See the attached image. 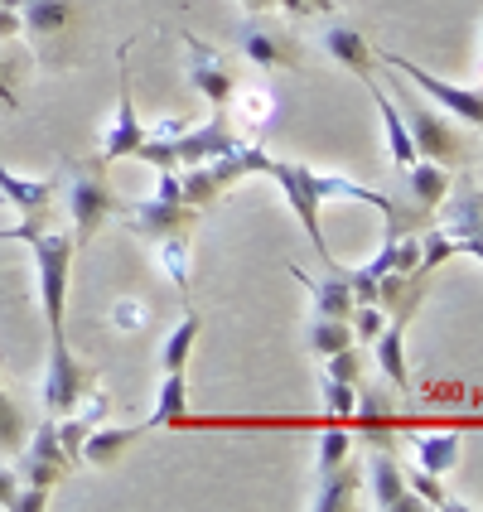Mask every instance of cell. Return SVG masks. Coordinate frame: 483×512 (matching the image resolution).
I'll use <instances>...</instances> for the list:
<instances>
[{
	"label": "cell",
	"mask_w": 483,
	"mask_h": 512,
	"mask_svg": "<svg viewBox=\"0 0 483 512\" xmlns=\"http://www.w3.org/2000/svg\"><path fill=\"white\" fill-rule=\"evenodd\" d=\"M73 179H68V218H73V247L83 252L92 247V237L102 232V223H112L121 213V199L107 184V165L102 160H87V165H68Z\"/></svg>",
	"instance_id": "6da1fadb"
},
{
	"label": "cell",
	"mask_w": 483,
	"mask_h": 512,
	"mask_svg": "<svg viewBox=\"0 0 483 512\" xmlns=\"http://www.w3.org/2000/svg\"><path fill=\"white\" fill-rule=\"evenodd\" d=\"M34 271H39V305H44V319L49 329H68V271H73V232L63 228H44L34 242Z\"/></svg>",
	"instance_id": "7a4b0ae2"
},
{
	"label": "cell",
	"mask_w": 483,
	"mask_h": 512,
	"mask_svg": "<svg viewBox=\"0 0 483 512\" xmlns=\"http://www.w3.org/2000/svg\"><path fill=\"white\" fill-rule=\"evenodd\" d=\"M397 97L406 102V126H411V141H416V155L421 160H435V165H445V170H455V165H469V141H464V131L459 126H450L445 116L435 112V107H426V97L421 92H406L397 83Z\"/></svg>",
	"instance_id": "3957f363"
},
{
	"label": "cell",
	"mask_w": 483,
	"mask_h": 512,
	"mask_svg": "<svg viewBox=\"0 0 483 512\" xmlns=\"http://www.w3.org/2000/svg\"><path fill=\"white\" fill-rule=\"evenodd\" d=\"M97 387V368L68 348V329H49V372H44V411L63 416Z\"/></svg>",
	"instance_id": "277c9868"
},
{
	"label": "cell",
	"mask_w": 483,
	"mask_h": 512,
	"mask_svg": "<svg viewBox=\"0 0 483 512\" xmlns=\"http://www.w3.org/2000/svg\"><path fill=\"white\" fill-rule=\"evenodd\" d=\"M392 73H397L401 83H411L426 102H440L450 116H459V121H469V126H479L483 131V87H459V83H445V78H435V73H426L421 63H411V58L401 54H377Z\"/></svg>",
	"instance_id": "5b68a950"
},
{
	"label": "cell",
	"mask_w": 483,
	"mask_h": 512,
	"mask_svg": "<svg viewBox=\"0 0 483 512\" xmlns=\"http://www.w3.org/2000/svg\"><path fill=\"white\" fill-rule=\"evenodd\" d=\"M78 5L83 0H25L20 5V29L44 58H68V39L78 29Z\"/></svg>",
	"instance_id": "8992f818"
},
{
	"label": "cell",
	"mask_w": 483,
	"mask_h": 512,
	"mask_svg": "<svg viewBox=\"0 0 483 512\" xmlns=\"http://www.w3.org/2000/svg\"><path fill=\"white\" fill-rule=\"evenodd\" d=\"M184 73H189V87L199 92L203 102L213 107H232L237 102V68L218 49H208L199 34L184 29Z\"/></svg>",
	"instance_id": "52a82bcc"
},
{
	"label": "cell",
	"mask_w": 483,
	"mask_h": 512,
	"mask_svg": "<svg viewBox=\"0 0 483 512\" xmlns=\"http://www.w3.org/2000/svg\"><path fill=\"white\" fill-rule=\"evenodd\" d=\"M121 58V78H116V121L107 126V136H102V165H116V160H136V150L145 141V126L136 121V97H131V44H121L116 49Z\"/></svg>",
	"instance_id": "ba28073f"
},
{
	"label": "cell",
	"mask_w": 483,
	"mask_h": 512,
	"mask_svg": "<svg viewBox=\"0 0 483 512\" xmlns=\"http://www.w3.org/2000/svg\"><path fill=\"white\" fill-rule=\"evenodd\" d=\"M266 179H276L281 184V194L290 199V208H295V218H300V228H305V237L314 242V252H319V261L329 256V242H324V232H319V184H314V170H305V165H290V160H276L271 155V165H266Z\"/></svg>",
	"instance_id": "9c48e42d"
},
{
	"label": "cell",
	"mask_w": 483,
	"mask_h": 512,
	"mask_svg": "<svg viewBox=\"0 0 483 512\" xmlns=\"http://www.w3.org/2000/svg\"><path fill=\"white\" fill-rule=\"evenodd\" d=\"M237 49L252 58L256 68H300L305 63V49H300V39L290 29L256 20V15L247 25H237Z\"/></svg>",
	"instance_id": "30bf717a"
},
{
	"label": "cell",
	"mask_w": 483,
	"mask_h": 512,
	"mask_svg": "<svg viewBox=\"0 0 483 512\" xmlns=\"http://www.w3.org/2000/svg\"><path fill=\"white\" fill-rule=\"evenodd\" d=\"M73 464L63 455V445H58V426L54 416H44L39 426L29 430V440L20 445V484H34V488H54L63 474H68Z\"/></svg>",
	"instance_id": "8fae6325"
},
{
	"label": "cell",
	"mask_w": 483,
	"mask_h": 512,
	"mask_svg": "<svg viewBox=\"0 0 483 512\" xmlns=\"http://www.w3.org/2000/svg\"><path fill=\"white\" fill-rule=\"evenodd\" d=\"M199 223V208H189V203H174V199H141L136 208H126V228L136 232V237H150V242H160V237H170L179 228H194Z\"/></svg>",
	"instance_id": "7c38bea8"
},
{
	"label": "cell",
	"mask_w": 483,
	"mask_h": 512,
	"mask_svg": "<svg viewBox=\"0 0 483 512\" xmlns=\"http://www.w3.org/2000/svg\"><path fill=\"white\" fill-rule=\"evenodd\" d=\"M112 416V401L102 397L97 387L87 392L73 411H63V416H54V426H58V445H63V455H68V464H83V445H87V435L102 426Z\"/></svg>",
	"instance_id": "4fadbf2b"
},
{
	"label": "cell",
	"mask_w": 483,
	"mask_h": 512,
	"mask_svg": "<svg viewBox=\"0 0 483 512\" xmlns=\"http://www.w3.org/2000/svg\"><path fill=\"white\" fill-rule=\"evenodd\" d=\"M368 484H372V503L382 512H416L426 508L416 493H411V484H406V469L397 464V455L392 450H377V455L368 459Z\"/></svg>",
	"instance_id": "5bb4252c"
},
{
	"label": "cell",
	"mask_w": 483,
	"mask_h": 512,
	"mask_svg": "<svg viewBox=\"0 0 483 512\" xmlns=\"http://www.w3.org/2000/svg\"><path fill=\"white\" fill-rule=\"evenodd\" d=\"M324 271H329L324 281H314L305 271H290V276L314 295V314H324V319H348V314L358 310V295H353V285H348V276H343V266L334 256H324Z\"/></svg>",
	"instance_id": "9a60e30c"
},
{
	"label": "cell",
	"mask_w": 483,
	"mask_h": 512,
	"mask_svg": "<svg viewBox=\"0 0 483 512\" xmlns=\"http://www.w3.org/2000/svg\"><path fill=\"white\" fill-rule=\"evenodd\" d=\"M0 194L10 208H20V218H49L54 223V199H58V174L54 179H20L5 170L0 160Z\"/></svg>",
	"instance_id": "2e32d148"
},
{
	"label": "cell",
	"mask_w": 483,
	"mask_h": 512,
	"mask_svg": "<svg viewBox=\"0 0 483 512\" xmlns=\"http://www.w3.org/2000/svg\"><path fill=\"white\" fill-rule=\"evenodd\" d=\"M440 228L450 232V237H469V232L483 228V184L474 179H455L450 184V194L440 199Z\"/></svg>",
	"instance_id": "e0dca14e"
},
{
	"label": "cell",
	"mask_w": 483,
	"mask_h": 512,
	"mask_svg": "<svg viewBox=\"0 0 483 512\" xmlns=\"http://www.w3.org/2000/svg\"><path fill=\"white\" fill-rule=\"evenodd\" d=\"M426 271H382L377 276V305L387 310V319H411V314L421 310V300H426Z\"/></svg>",
	"instance_id": "ac0fdd59"
},
{
	"label": "cell",
	"mask_w": 483,
	"mask_h": 512,
	"mask_svg": "<svg viewBox=\"0 0 483 512\" xmlns=\"http://www.w3.org/2000/svg\"><path fill=\"white\" fill-rule=\"evenodd\" d=\"M324 54L334 58L339 68H348L353 78H363V83L377 73V54H372L368 34H358L353 25H329L324 29Z\"/></svg>",
	"instance_id": "d6986e66"
},
{
	"label": "cell",
	"mask_w": 483,
	"mask_h": 512,
	"mask_svg": "<svg viewBox=\"0 0 483 512\" xmlns=\"http://www.w3.org/2000/svg\"><path fill=\"white\" fill-rule=\"evenodd\" d=\"M368 92L377 97V107H382V126H387V150H392V165H397V170L416 165L421 155H416V141H411V126H406V116H401L397 97L377 83V78H368Z\"/></svg>",
	"instance_id": "ffe728a7"
},
{
	"label": "cell",
	"mask_w": 483,
	"mask_h": 512,
	"mask_svg": "<svg viewBox=\"0 0 483 512\" xmlns=\"http://www.w3.org/2000/svg\"><path fill=\"white\" fill-rule=\"evenodd\" d=\"M358 484H363V464H339V469H324L319 474V493H314V512H348L358 508Z\"/></svg>",
	"instance_id": "44dd1931"
},
{
	"label": "cell",
	"mask_w": 483,
	"mask_h": 512,
	"mask_svg": "<svg viewBox=\"0 0 483 512\" xmlns=\"http://www.w3.org/2000/svg\"><path fill=\"white\" fill-rule=\"evenodd\" d=\"M406 189H411V203H416V213H435L440 199L450 194V184H455V174L445 170V165H435V160H416V165H406Z\"/></svg>",
	"instance_id": "7402d4cb"
},
{
	"label": "cell",
	"mask_w": 483,
	"mask_h": 512,
	"mask_svg": "<svg viewBox=\"0 0 483 512\" xmlns=\"http://www.w3.org/2000/svg\"><path fill=\"white\" fill-rule=\"evenodd\" d=\"M372 358H377V372H382L397 392L411 387V372H406V324H401V319H387V329L372 339Z\"/></svg>",
	"instance_id": "603a6c76"
},
{
	"label": "cell",
	"mask_w": 483,
	"mask_h": 512,
	"mask_svg": "<svg viewBox=\"0 0 483 512\" xmlns=\"http://www.w3.org/2000/svg\"><path fill=\"white\" fill-rule=\"evenodd\" d=\"M145 430H150L145 421H141V426H107V421H102V426L87 435L83 464H116V459L126 455V450H131L136 440H141Z\"/></svg>",
	"instance_id": "cb8c5ba5"
},
{
	"label": "cell",
	"mask_w": 483,
	"mask_h": 512,
	"mask_svg": "<svg viewBox=\"0 0 483 512\" xmlns=\"http://www.w3.org/2000/svg\"><path fill=\"white\" fill-rule=\"evenodd\" d=\"M459 450H464V440H459L455 430H435V435H421V440H416V464L445 479L459 464Z\"/></svg>",
	"instance_id": "d4e9b609"
},
{
	"label": "cell",
	"mask_w": 483,
	"mask_h": 512,
	"mask_svg": "<svg viewBox=\"0 0 483 512\" xmlns=\"http://www.w3.org/2000/svg\"><path fill=\"white\" fill-rule=\"evenodd\" d=\"M199 329H203V319H199V310L189 305V310H184V319L174 324V334L165 339V348H160V372H184V368H189V353H194Z\"/></svg>",
	"instance_id": "484cf974"
},
{
	"label": "cell",
	"mask_w": 483,
	"mask_h": 512,
	"mask_svg": "<svg viewBox=\"0 0 483 512\" xmlns=\"http://www.w3.org/2000/svg\"><path fill=\"white\" fill-rule=\"evenodd\" d=\"M184 411H189V377H184V372H165V382H160V401H155V411H150V421H145V426L150 430L179 426V421H184Z\"/></svg>",
	"instance_id": "4316f807"
},
{
	"label": "cell",
	"mask_w": 483,
	"mask_h": 512,
	"mask_svg": "<svg viewBox=\"0 0 483 512\" xmlns=\"http://www.w3.org/2000/svg\"><path fill=\"white\" fill-rule=\"evenodd\" d=\"M25 68H29V54L15 39H5L0 44V107L5 112L20 107V78H25Z\"/></svg>",
	"instance_id": "83f0119b"
},
{
	"label": "cell",
	"mask_w": 483,
	"mask_h": 512,
	"mask_svg": "<svg viewBox=\"0 0 483 512\" xmlns=\"http://www.w3.org/2000/svg\"><path fill=\"white\" fill-rule=\"evenodd\" d=\"M189 232L194 228H179L170 237H160L155 242V252H160V266H165V276H174V285L184 290V300H189Z\"/></svg>",
	"instance_id": "f1b7e54d"
},
{
	"label": "cell",
	"mask_w": 483,
	"mask_h": 512,
	"mask_svg": "<svg viewBox=\"0 0 483 512\" xmlns=\"http://www.w3.org/2000/svg\"><path fill=\"white\" fill-rule=\"evenodd\" d=\"M29 435V421H25V406L20 397L0 382V450H20Z\"/></svg>",
	"instance_id": "f546056e"
},
{
	"label": "cell",
	"mask_w": 483,
	"mask_h": 512,
	"mask_svg": "<svg viewBox=\"0 0 483 512\" xmlns=\"http://www.w3.org/2000/svg\"><path fill=\"white\" fill-rule=\"evenodd\" d=\"M353 339V324L348 319H324V314H314V329H310V348L319 353V358H329V353H339V348H348Z\"/></svg>",
	"instance_id": "4dcf8cb0"
},
{
	"label": "cell",
	"mask_w": 483,
	"mask_h": 512,
	"mask_svg": "<svg viewBox=\"0 0 483 512\" xmlns=\"http://www.w3.org/2000/svg\"><path fill=\"white\" fill-rule=\"evenodd\" d=\"M319 401H324L329 416H353V411H358V387L329 377V372H319Z\"/></svg>",
	"instance_id": "1f68e13d"
},
{
	"label": "cell",
	"mask_w": 483,
	"mask_h": 512,
	"mask_svg": "<svg viewBox=\"0 0 483 512\" xmlns=\"http://www.w3.org/2000/svg\"><path fill=\"white\" fill-rule=\"evenodd\" d=\"M450 256H459V237H450L445 228H430L426 237H421V271H435L440 261H450Z\"/></svg>",
	"instance_id": "d6a6232c"
},
{
	"label": "cell",
	"mask_w": 483,
	"mask_h": 512,
	"mask_svg": "<svg viewBox=\"0 0 483 512\" xmlns=\"http://www.w3.org/2000/svg\"><path fill=\"white\" fill-rule=\"evenodd\" d=\"M363 368H368V363H363V348H358V343H348V348H339V353L324 358V372L339 377V382H353V387L363 382Z\"/></svg>",
	"instance_id": "836d02e7"
},
{
	"label": "cell",
	"mask_w": 483,
	"mask_h": 512,
	"mask_svg": "<svg viewBox=\"0 0 483 512\" xmlns=\"http://www.w3.org/2000/svg\"><path fill=\"white\" fill-rule=\"evenodd\" d=\"M348 459H353V435L339 426L324 430V440H319V474H324V469H339Z\"/></svg>",
	"instance_id": "e575fe53"
},
{
	"label": "cell",
	"mask_w": 483,
	"mask_h": 512,
	"mask_svg": "<svg viewBox=\"0 0 483 512\" xmlns=\"http://www.w3.org/2000/svg\"><path fill=\"white\" fill-rule=\"evenodd\" d=\"M348 324H353V339L358 343H372L387 329V310H382V305H358V310L348 314Z\"/></svg>",
	"instance_id": "d590c367"
},
{
	"label": "cell",
	"mask_w": 483,
	"mask_h": 512,
	"mask_svg": "<svg viewBox=\"0 0 483 512\" xmlns=\"http://www.w3.org/2000/svg\"><path fill=\"white\" fill-rule=\"evenodd\" d=\"M15 503H20V474L0 464V508L15 512Z\"/></svg>",
	"instance_id": "8d00e7d4"
},
{
	"label": "cell",
	"mask_w": 483,
	"mask_h": 512,
	"mask_svg": "<svg viewBox=\"0 0 483 512\" xmlns=\"http://www.w3.org/2000/svg\"><path fill=\"white\" fill-rule=\"evenodd\" d=\"M49 503H54V498H49V488L25 484V488H20V503H15V512H44Z\"/></svg>",
	"instance_id": "74e56055"
},
{
	"label": "cell",
	"mask_w": 483,
	"mask_h": 512,
	"mask_svg": "<svg viewBox=\"0 0 483 512\" xmlns=\"http://www.w3.org/2000/svg\"><path fill=\"white\" fill-rule=\"evenodd\" d=\"M266 112H271V97H266V92H247V97H242V116H247L252 136H256V121H261Z\"/></svg>",
	"instance_id": "f35d334b"
},
{
	"label": "cell",
	"mask_w": 483,
	"mask_h": 512,
	"mask_svg": "<svg viewBox=\"0 0 483 512\" xmlns=\"http://www.w3.org/2000/svg\"><path fill=\"white\" fill-rule=\"evenodd\" d=\"M271 5H281L290 20H310V15H319V10H314V0H271Z\"/></svg>",
	"instance_id": "ab89813d"
},
{
	"label": "cell",
	"mask_w": 483,
	"mask_h": 512,
	"mask_svg": "<svg viewBox=\"0 0 483 512\" xmlns=\"http://www.w3.org/2000/svg\"><path fill=\"white\" fill-rule=\"evenodd\" d=\"M459 256H479L483 261V228L469 232V237H459Z\"/></svg>",
	"instance_id": "60d3db41"
},
{
	"label": "cell",
	"mask_w": 483,
	"mask_h": 512,
	"mask_svg": "<svg viewBox=\"0 0 483 512\" xmlns=\"http://www.w3.org/2000/svg\"><path fill=\"white\" fill-rule=\"evenodd\" d=\"M141 319H145V314L136 310V305H121V310H116V324H121V329H136Z\"/></svg>",
	"instance_id": "b9f144b4"
},
{
	"label": "cell",
	"mask_w": 483,
	"mask_h": 512,
	"mask_svg": "<svg viewBox=\"0 0 483 512\" xmlns=\"http://www.w3.org/2000/svg\"><path fill=\"white\" fill-rule=\"evenodd\" d=\"M242 5H247L252 15H261V10H271V0H242Z\"/></svg>",
	"instance_id": "7bdbcfd3"
},
{
	"label": "cell",
	"mask_w": 483,
	"mask_h": 512,
	"mask_svg": "<svg viewBox=\"0 0 483 512\" xmlns=\"http://www.w3.org/2000/svg\"><path fill=\"white\" fill-rule=\"evenodd\" d=\"M314 10H319V15H334V0H314Z\"/></svg>",
	"instance_id": "ee69618b"
},
{
	"label": "cell",
	"mask_w": 483,
	"mask_h": 512,
	"mask_svg": "<svg viewBox=\"0 0 483 512\" xmlns=\"http://www.w3.org/2000/svg\"><path fill=\"white\" fill-rule=\"evenodd\" d=\"M0 242H15V228H0Z\"/></svg>",
	"instance_id": "f6af8a7d"
},
{
	"label": "cell",
	"mask_w": 483,
	"mask_h": 512,
	"mask_svg": "<svg viewBox=\"0 0 483 512\" xmlns=\"http://www.w3.org/2000/svg\"><path fill=\"white\" fill-rule=\"evenodd\" d=\"M0 5H15V10H20V5H25V0H0Z\"/></svg>",
	"instance_id": "bcb514c9"
},
{
	"label": "cell",
	"mask_w": 483,
	"mask_h": 512,
	"mask_svg": "<svg viewBox=\"0 0 483 512\" xmlns=\"http://www.w3.org/2000/svg\"><path fill=\"white\" fill-rule=\"evenodd\" d=\"M0 208H5V194H0Z\"/></svg>",
	"instance_id": "7dc6e473"
},
{
	"label": "cell",
	"mask_w": 483,
	"mask_h": 512,
	"mask_svg": "<svg viewBox=\"0 0 483 512\" xmlns=\"http://www.w3.org/2000/svg\"><path fill=\"white\" fill-rule=\"evenodd\" d=\"M479 5H483V0H479Z\"/></svg>",
	"instance_id": "c3c4849f"
}]
</instances>
